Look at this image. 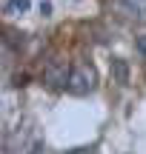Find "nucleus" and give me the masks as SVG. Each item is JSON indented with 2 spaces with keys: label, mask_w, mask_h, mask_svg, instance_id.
<instances>
[{
  "label": "nucleus",
  "mask_w": 146,
  "mask_h": 154,
  "mask_svg": "<svg viewBox=\"0 0 146 154\" xmlns=\"http://www.w3.org/2000/svg\"><path fill=\"white\" fill-rule=\"evenodd\" d=\"M115 9L135 23H146V0H115Z\"/></svg>",
  "instance_id": "obj_3"
},
{
  "label": "nucleus",
  "mask_w": 146,
  "mask_h": 154,
  "mask_svg": "<svg viewBox=\"0 0 146 154\" xmlns=\"http://www.w3.org/2000/svg\"><path fill=\"white\" fill-rule=\"evenodd\" d=\"M112 74H115V83L123 86L126 83V63L123 60H112Z\"/></svg>",
  "instance_id": "obj_5"
},
{
  "label": "nucleus",
  "mask_w": 146,
  "mask_h": 154,
  "mask_svg": "<svg viewBox=\"0 0 146 154\" xmlns=\"http://www.w3.org/2000/svg\"><path fill=\"white\" fill-rule=\"evenodd\" d=\"M29 6H32V0H6L3 3V14L6 17H20L29 11Z\"/></svg>",
  "instance_id": "obj_4"
},
{
  "label": "nucleus",
  "mask_w": 146,
  "mask_h": 154,
  "mask_svg": "<svg viewBox=\"0 0 146 154\" xmlns=\"http://www.w3.org/2000/svg\"><path fill=\"white\" fill-rule=\"evenodd\" d=\"M97 86V72L89 66V63H78V66H72V72H69V94H78V97H83V94L95 91Z\"/></svg>",
  "instance_id": "obj_1"
},
{
  "label": "nucleus",
  "mask_w": 146,
  "mask_h": 154,
  "mask_svg": "<svg viewBox=\"0 0 146 154\" xmlns=\"http://www.w3.org/2000/svg\"><path fill=\"white\" fill-rule=\"evenodd\" d=\"M138 51H141V54L146 57V37H141V40H138Z\"/></svg>",
  "instance_id": "obj_6"
},
{
  "label": "nucleus",
  "mask_w": 146,
  "mask_h": 154,
  "mask_svg": "<svg viewBox=\"0 0 146 154\" xmlns=\"http://www.w3.org/2000/svg\"><path fill=\"white\" fill-rule=\"evenodd\" d=\"M69 63L63 60V57H52V60H46V69H43V80L49 83L52 88H60L69 83Z\"/></svg>",
  "instance_id": "obj_2"
}]
</instances>
